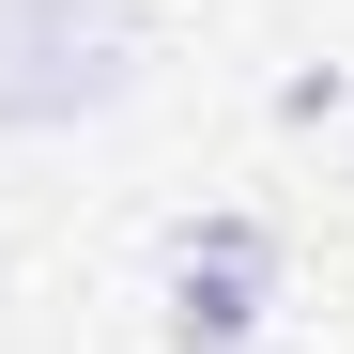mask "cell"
Instances as JSON below:
<instances>
[{"mask_svg": "<svg viewBox=\"0 0 354 354\" xmlns=\"http://www.w3.org/2000/svg\"><path fill=\"white\" fill-rule=\"evenodd\" d=\"M277 308V231L262 216H201L169 247V354H247Z\"/></svg>", "mask_w": 354, "mask_h": 354, "instance_id": "6da1fadb", "label": "cell"}]
</instances>
